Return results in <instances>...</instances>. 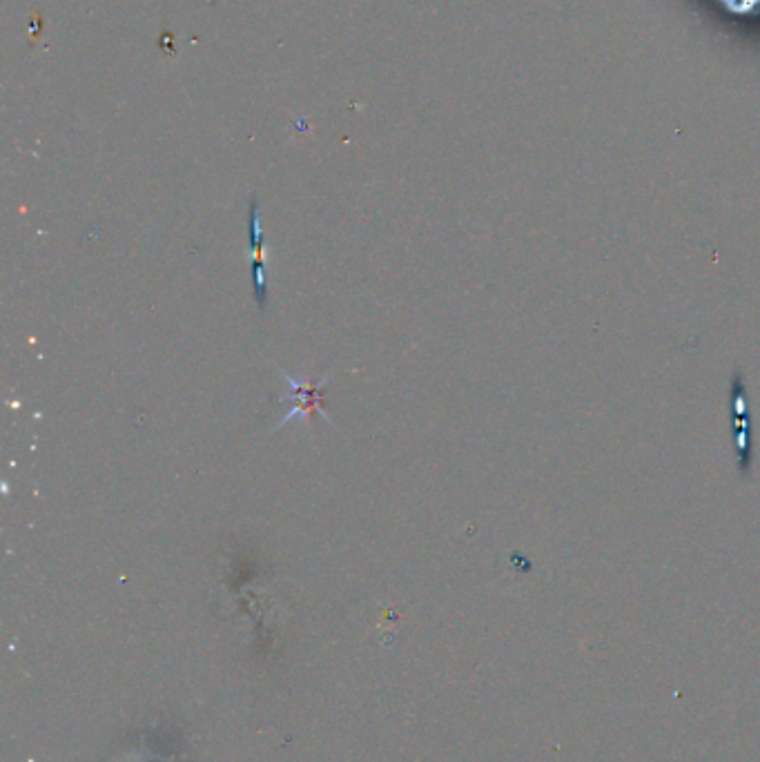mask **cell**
Masks as SVG:
<instances>
[{
  "instance_id": "1",
  "label": "cell",
  "mask_w": 760,
  "mask_h": 762,
  "mask_svg": "<svg viewBox=\"0 0 760 762\" xmlns=\"http://www.w3.org/2000/svg\"><path fill=\"white\" fill-rule=\"evenodd\" d=\"M732 408H734V446L738 457V468L749 473L752 466V431H749V408L747 390L743 379H734L732 386Z\"/></svg>"
},
{
  "instance_id": "2",
  "label": "cell",
  "mask_w": 760,
  "mask_h": 762,
  "mask_svg": "<svg viewBox=\"0 0 760 762\" xmlns=\"http://www.w3.org/2000/svg\"><path fill=\"white\" fill-rule=\"evenodd\" d=\"M248 248L252 257V283H255L257 304L259 308H266L268 279H266V259H263V239H261L257 199H252L248 208Z\"/></svg>"
}]
</instances>
